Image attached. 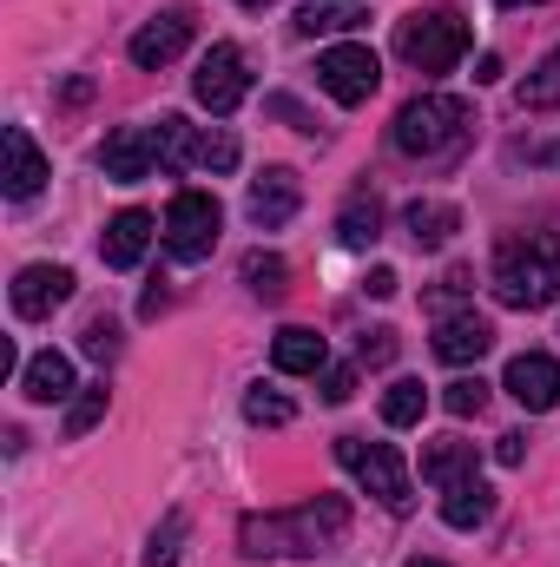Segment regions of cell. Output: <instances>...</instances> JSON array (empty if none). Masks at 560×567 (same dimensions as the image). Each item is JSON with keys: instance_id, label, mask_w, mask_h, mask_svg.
<instances>
[{"instance_id": "obj_24", "label": "cell", "mask_w": 560, "mask_h": 567, "mask_svg": "<svg viewBox=\"0 0 560 567\" xmlns=\"http://www.w3.org/2000/svg\"><path fill=\"white\" fill-rule=\"evenodd\" d=\"M515 100H521V113H554V106H560V47L535 66V73H528V80H521V93H515Z\"/></svg>"}, {"instance_id": "obj_30", "label": "cell", "mask_w": 560, "mask_h": 567, "mask_svg": "<svg viewBox=\"0 0 560 567\" xmlns=\"http://www.w3.org/2000/svg\"><path fill=\"white\" fill-rule=\"evenodd\" d=\"M106 403H113V396H106V383L80 390V396H73V410H66V435H86V429L106 416Z\"/></svg>"}, {"instance_id": "obj_12", "label": "cell", "mask_w": 560, "mask_h": 567, "mask_svg": "<svg viewBox=\"0 0 560 567\" xmlns=\"http://www.w3.org/2000/svg\"><path fill=\"white\" fill-rule=\"evenodd\" d=\"M501 390L521 403V410H554L560 403V363L554 357H541V350H521L515 363H508V377H501Z\"/></svg>"}, {"instance_id": "obj_9", "label": "cell", "mask_w": 560, "mask_h": 567, "mask_svg": "<svg viewBox=\"0 0 560 567\" xmlns=\"http://www.w3.org/2000/svg\"><path fill=\"white\" fill-rule=\"evenodd\" d=\"M191 47V7H165L158 20H145L139 33H133V66H145V73H158V66H172L178 53Z\"/></svg>"}, {"instance_id": "obj_19", "label": "cell", "mask_w": 560, "mask_h": 567, "mask_svg": "<svg viewBox=\"0 0 560 567\" xmlns=\"http://www.w3.org/2000/svg\"><path fill=\"white\" fill-rule=\"evenodd\" d=\"M488 515H495V488H488L481 475H462V482L442 488V522H448V528L468 535V528H481Z\"/></svg>"}, {"instance_id": "obj_21", "label": "cell", "mask_w": 560, "mask_h": 567, "mask_svg": "<svg viewBox=\"0 0 560 567\" xmlns=\"http://www.w3.org/2000/svg\"><path fill=\"white\" fill-rule=\"evenodd\" d=\"M336 238H343L350 251H370V245L383 238V198H376V192H350L343 212H336Z\"/></svg>"}, {"instance_id": "obj_28", "label": "cell", "mask_w": 560, "mask_h": 567, "mask_svg": "<svg viewBox=\"0 0 560 567\" xmlns=\"http://www.w3.org/2000/svg\"><path fill=\"white\" fill-rule=\"evenodd\" d=\"M290 265H283L278 251H251V258H245V284H251V297H265V303H278L283 290H290Z\"/></svg>"}, {"instance_id": "obj_10", "label": "cell", "mask_w": 560, "mask_h": 567, "mask_svg": "<svg viewBox=\"0 0 560 567\" xmlns=\"http://www.w3.org/2000/svg\"><path fill=\"white\" fill-rule=\"evenodd\" d=\"M297 205H303V178L290 172V165H271L265 178H251V192H245V212H251V225L258 231H278L297 218Z\"/></svg>"}, {"instance_id": "obj_1", "label": "cell", "mask_w": 560, "mask_h": 567, "mask_svg": "<svg viewBox=\"0 0 560 567\" xmlns=\"http://www.w3.org/2000/svg\"><path fill=\"white\" fill-rule=\"evenodd\" d=\"M350 535V502L343 495H310L283 515H245L238 522V548L251 561H278V555H330Z\"/></svg>"}, {"instance_id": "obj_17", "label": "cell", "mask_w": 560, "mask_h": 567, "mask_svg": "<svg viewBox=\"0 0 560 567\" xmlns=\"http://www.w3.org/2000/svg\"><path fill=\"white\" fill-rule=\"evenodd\" d=\"M455 225H462V212H455L448 198H409V205H403V231H409L416 251H442V245L455 238Z\"/></svg>"}, {"instance_id": "obj_29", "label": "cell", "mask_w": 560, "mask_h": 567, "mask_svg": "<svg viewBox=\"0 0 560 567\" xmlns=\"http://www.w3.org/2000/svg\"><path fill=\"white\" fill-rule=\"evenodd\" d=\"M245 416H251V423H258V429H283V423H290V416H297V410L283 403L278 390H265V383H258V390L245 396Z\"/></svg>"}, {"instance_id": "obj_31", "label": "cell", "mask_w": 560, "mask_h": 567, "mask_svg": "<svg viewBox=\"0 0 560 567\" xmlns=\"http://www.w3.org/2000/svg\"><path fill=\"white\" fill-rule=\"evenodd\" d=\"M442 403H448V416H481V403H488V383H481V377H455Z\"/></svg>"}, {"instance_id": "obj_32", "label": "cell", "mask_w": 560, "mask_h": 567, "mask_svg": "<svg viewBox=\"0 0 560 567\" xmlns=\"http://www.w3.org/2000/svg\"><path fill=\"white\" fill-rule=\"evenodd\" d=\"M390 357H396V330H390V323H376V330H363V337H356V363H370V370H376V363H390Z\"/></svg>"}, {"instance_id": "obj_38", "label": "cell", "mask_w": 560, "mask_h": 567, "mask_svg": "<svg viewBox=\"0 0 560 567\" xmlns=\"http://www.w3.org/2000/svg\"><path fill=\"white\" fill-rule=\"evenodd\" d=\"M462 290H468V278H462V271H455V278H442V290H435V297H428V303H435V310H448V303H455V297H462Z\"/></svg>"}, {"instance_id": "obj_18", "label": "cell", "mask_w": 560, "mask_h": 567, "mask_svg": "<svg viewBox=\"0 0 560 567\" xmlns=\"http://www.w3.org/2000/svg\"><path fill=\"white\" fill-rule=\"evenodd\" d=\"M80 383H73V363L60 357V350H40V357H27V370H20V396L27 403H66Z\"/></svg>"}, {"instance_id": "obj_13", "label": "cell", "mask_w": 560, "mask_h": 567, "mask_svg": "<svg viewBox=\"0 0 560 567\" xmlns=\"http://www.w3.org/2000/svg\"><path fill=\"white\" fill-rule=\"evenodd\" d=\"M152 165H158V133L152 126H120L113 140L100 145V172L113 185H139Z\"/></svg>"}, {"instance_id": "obj_3", "label": "cell", "mask_w": 560, "mask_h": 567, "mask_svg": "<svg viewBox=\"0 0 560 567\" xmlns=\"http://www.w3.org/2000/svg\"><path fill=\"white\" fill-rule=\"evenodd\" d=\"M468 133H475V106L455 100V93H422L390 126V140H396L403 158H455L468 145Z\"/></svg>"}, {"instance_id": "obj_33", "label": "cell", "mask_w": 560, "mask_h": 567, "mask_svg": "<svg viewBox=\"0 0 560 567\" xmlns=\"http://www.w3.org/2000/svg\"><path fill=\"white\" fill-rule=\"evenodd\" d=\"M198 165H205V172H238V140H231V133H205Z\"/></svg>"}, {"instance_id": "obj_34", "label": "cell", "mask_w": 560, "mask_h": 567, "mask_svg": "<svg viewBox=\"0 0 560 567\" xmlns=\"http://www.w3.org/2000/svg\"><path fill=\"white\" fill-rule=\"evenodd\" d=\"M80 343H86V357H100V363H106V357H120V323H113V317H93Z\"/></svg>"}, {"instance_id": "obj_37", "label": "cell", "mask_w": 560, "mask_h": 567, "mask_svg": "<svg viewBox=\"0 0 560 567\" xmlns=\"http://www.w3.org/2000/svg\"><path fill=\"white\" fill-rule=\"evenodd\" d=\"M495 455H501L508 468H521V455H528V435H501V442H495Z\"/></svg>"}, {"instance_id": "obj_7", "label": "cell", "mask_w": 560, "mask_h": 567, "mask_svg": "<svg viewBox=\"0 0 560 567\" xmlns=\"http://www.w3.org/2000/svg\"><path fill=\"white\" fill-rule=\"evenodd\" d=\"M317 86H323L336 106H363V100L383 86V60H376L363 40H343V47L317 53Z\"/></svg>"}, {"instance_id": "obj_4", "label": "cell", "mask_w": 560, "mask_h": 567, "mask_svg": "<svg viewBox=\"0 0 560 567\" xmlns=\"http://www.w3.org/2000/svg\"><path fill=\"white\" fill-rule=\"evenodd\" d=\"M336 462L356 475V488L363 495H376L390 515H409V468H403V455L390 449V442H363V435H336Z\"/></svg>"}, {"instance_id": "obj_39", "label": "cell", "mask_w": 560, "mask_h": 567, "mask_svg": "<svg viewBox=\"0 0 560 567\" xmlns=\"http://www.w3.org/2000/svg\"><path fill=\"white\" fill-rule=\"evenodd\" d=\"M403 567H448V561H428V555H416V561H403Z\"/></svg>"}, {"instance_id": "obj_22", "label": "cell", "mask_w": 560, "mask_h": 567, "mask_svg": "<svg viewBox=\"0 0 560 567\" xmlns=\"http://www.w3.org/2000/svg\"><path fill=\"white\" fill-rule=\"evenodd\" d=\"M462 475H475V442H428L422 449V482H435V488H448V482H462Z\"/></svg>"}, {"instance_id": "obj_41", "label": "cell", "mask_w": 560, "mask_h": 567, "mask_svg": "<svg viewBox=\"0 0 560 567\" xmlns=\"http://www.w3.org/2000/svg\"><path fill=\"white\" fill-rule=\"evenodd\" d=\"M238 7H271V0H238Z\"/></svg>"}, {"instance_id": "obj_36", "label": "cell", "mask_w": 560, "mask_h": 567, "mask_svg": "<svg viewBox=\"0 0 560 567\" xmlns=\"http://www.w3.org/2000/svg\"><path fill=\"white\" fill-rule=\"evenodd\" d=\"M396 271H390V265H376V271H370V284H363V290H370V297H396Z\"/></svg>"}, {"instance_id": "obj_11", "label": "cell", "mask_w": 560, "mask_h": 567, "mask_svg": "<svg viewBox=\"0 0 560 567\" xmlns=\"http://www.w3.org/2000/svg\"><path fill=\"white\" fill-rule=\"evenodd\" d=\"M7 297H13V317L40 323V317H53V310L73 297V271H66V265H27Z\"/></svg>"}, {"instance_id": "obj_25", "label": "cell", "mask_w": 560, "mask_h": 567, "mask_svg": "<svg viewBox=\"0 0 560 567\" xmlns=\"http://www.w3.org/2000/svg\"><path fill=\"white\" fill-rule=\"evenodd\" d=\"M422 410H428V390H422L416 377H396V383L383 390V423L390 429H416Z\"/></svg>"}, {"instance_id": "obj_26", "label": "cell", "mask_w": 560, "mask_h": 567, "mask_svg": "<svg viewBox=\"0 0 560 567\" xmlns=\"http://www.w3.org/2000/svg\"><path fill=\"white\" fill-rule=\"evenodd\" d=\"M363 13L350 7V0H310V7H297V33H343V27H356Z\"/></svg>"}, {"instance_id": "obj_20", "label": "cell", "mask_w": 560, "mask_h": 567, "mask_svg": "<svg viewBox=\"0 0 560 567\" xmlns=\"http://www.w3.org/2000/svg\"><path fill=\"white\" fill-rule=\"evenodd\" d=\"M271 363H278L283 377H317V370H330V343L317 337V330H278V343H271Z\"/></svg>"}, {"instance_id": "obj_40", "label": "cell", "mask_w": 560, "mask_h": 567, "mask_svg": "<svg viewBox=\"0 0 560 567\" xmlns=\"http://www.w3.org/2000/svg\"><path fill=\"white\" fill-rule=\"evenodd\" d=\"M501 7H541V0H501Z\"/></svg>"}, {"instance_id": "obj_8", "label": "cell", "mask_w": 560, "mask_h": 567, "mask_svg": "<svg viewBox=\"0 0 560 567\" xmlns=\"http://www.w3.org/2000/svg\"><path fill=\"white\" fill-rule=\"evenodd\" d=\"M191 93H198V106H205V113H218V120H225V113H238V106H245V93H251L245 53L218 40V47L198 60V73H191Z\"/></svg>"}, {"instance_id": "obj_27", "label": "cell", "mask_w": 560, "mask_h": 567, "mask_svg": "<svg viewBox=\"0 0 560 567\" xmlns=\"http://www.w3.org/2000/svg\"><path fill=\"white\" fill-rule=\"evenodd\" d=\"M185 535H191V515L185 508H172L158 528H152V548H145V567H178V548H185Z\"/></svg>"}, {"instance_id": "obj_15", "label": "cell", "mask_w": 560, "mask_h": 567, "mask_svg": "<svg viewBox=\"0 0 560 567\" xmlns=\"http://www.w3.org/2000/svg\"><path fill=\"white\" fill-rule=\"evenodd\" d=\"M0 152H7V172H0L7 198H33V192L46 185V152L33 145V133H27V126H7V133H0Z\"/></svg>"}, {"instance_id": "obj_6", "label": "cell", "mask_w": 560, "mask_h": 567, "mask_svg": "<svg viewBox=\"0 0 560 567\" xmlns=\"http://www.w3.org/2000/svg\"><path fill=\"white\" fill-rule=\"evenodd\" d=\"M218 225H225V212H218L211 192H178V198L165 205V251H172L178 265H198V258H211Z\"/></svg>"}, {"instance_id": "obj_2", "label": "cell", "mask_w": 560, "mask_h": 567, "mask_svg": "<svg viewBox=\"0 0 560 567\" xmlns=\"http://www.w3.org/2000/svg\"><path fill=\"white\" fill-rule=\"evenodd\" d=\"M495 297L508 310H548L560 297V238L554 231H528V238H501L495 251Z\"/></svg>"}, {"instance_id": "obj_16", "label": "cell", "mask_w": 560, "mask_h": 567, "mask_svg": "<svg viewBox=\"0 0 560 567\" xmlns=\"http://www.w3.org/2000/svg\"><path fill=\"white\" fill-rule=\"evenodd\" d=\"M145 245H152V212L126 205V212L106 225V238H100V258H106L113 271H133V265L145 258Z\"/></svg>"}, {"instance_id": "obj_14", "label": "cell", "mask_w": 560, "mask_h": 567, "mask_svg": "<svg viewBox=\"0 0 560 567\" xmlns=\"http://www.w3.org/2000/svg\"><path fill=\"white\" fill-rule=\"evenodd\" d=\"M488 350H495V323H488V317L455 310V317H442V323H435V357H442V363H455V370H462V363H481Z\"/></svg>"}, {"instance_id": "obj_35", "label": "cell", "mask_w": 560, "mask_h": 567, "mask_svg": "<svg viewBox=\"0 0 560 567\" xmlns=\"http://www.w3.org/2000/svg\"><path fill=\"white\" fill-rule=\"evenodd\" d=\"M356 396V370H323V403H350Z\"/></svg>"}, {"instance_id": "obj_5", "label": "cell", "mask_w": 560, "mask_h": 567, "mask_svg": "<svg viewBox=\"0 0 560 567\" xmlns=\"http://www.w3.org/2000/svg\"><path fill=\"white\" fill-rule=\"evenodd\" d=\"M396 53L416 66V73H448L462 53H468V20H455L448 7H428L396 20Z\"/></svg>"}, {"instance_id": "obj_23", "label": "cell", "mask_w": 560, "mask_h": 567, "mask_svg": "<svg viewBox=\"0 0 560 567\" xmlns=\"http://www.w3.org/2000/svg\"><path fill=\"white\" fill-rule=\"evenodd\" d=\"M158 165H172V172H185V165H198V152H205V133L191 126V120H178V113H165L158 126Z\"/></svg>"}]
</instances>
